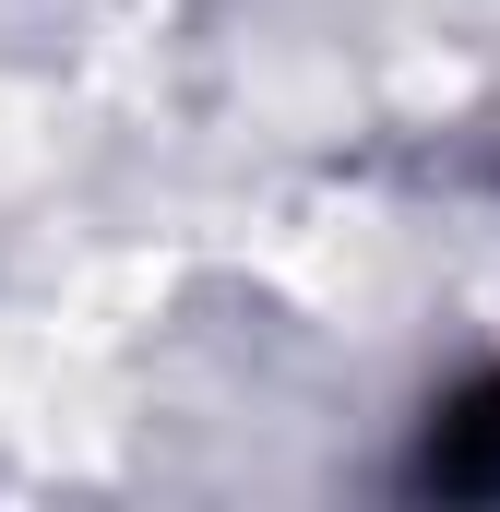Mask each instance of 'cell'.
Returning <instances> with one entry per match:
<instances>
[{"instance_id":"cell-1","label":"cell","mask_w":500,"mask_h":512,"mask_svg":"<svg viewBox=\"0 0 500 512\" xmlns=\"http://www.w3.org/2000/svg\"><path fill=\"white\" fill-rule=\"evenodd\" d=\"M429 477H441V489H500V382H477L453 417H441Z\"/></svg>"}]
</instances>
